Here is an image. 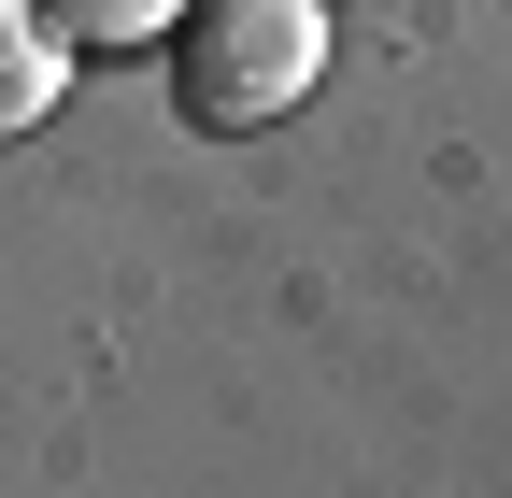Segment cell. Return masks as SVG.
Masks as SVG:
<instances>
[{
	"label": "cell",
	"instance_id": "6da1fadb",
	"mask_svg": "<svg viewBox=\"0 0 512 498\" xmlns=\"http://www.w3.org/2000/svg\"><path fill=\"white\" fill-rule=\"evenodd\" d=\"M328 72V0H185L171 15V114L214 143L285 129Z\"/></svg>",
	"mask_w": 512,
	"mask_h": 498
},
{
	"label": "cell",
	"instance_id": "7a4b0ae2",
	"mask_svg": "<svg viewBox=\"0 0 512 498\" xmlns=\"http://www.w3.org/2000/svg\"><path fill=\"white\" fill-rule=\"evenodd\" d=\"M57 86H72V43H57L29 0H0V143H29L57 114Z\"/></svg>",
	"mask_w": 512,
	"mask_h": 498
},
{
	"label": "cell",
	"instance_id": "3957f363",
	"mask_svg": "<svg viewBox=\"0 0 512 498\" xmlns=\"http://www.w3.org/2000/svg\"><path fill=\"white\" fill-rule=\"evenodd\" d=\"M29 15L72 43V57H143V43H171L185 0H29Z\"/></svg>",
	"mask_w": 512,
	"mask_h": 498
}]
</instances>
